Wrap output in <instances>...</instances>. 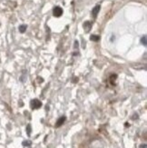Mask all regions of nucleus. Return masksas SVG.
Segmentation results:
<instances>
[{
    "label": "nucleus",
    "instance_id": "1a4fd4ad",
    "mask_svg": "<svg viewBox=\"0 0 147 148\" xmlns=\"http://www.w3.org/2000/svg\"><path fill=\"white\" fill-rule=\"evenodd\" d=\"M116 78H117V75H112L110 76V80H111V83H112V84H114L113 82L116 80Z\"/></svg>",
    "mask_w": 147,
    "mask_h": 148
},
{
    "label": "nucleus",
    "instance_id": "6e6552de",
    "mask_svg": "<svg viewBox=\"0 0 147 148\" xmlns=\"http://www.w3.org/2000/svg\"><path fill=\"white\" fill-rule=\"evenodd\" d=\"M22 145L24 146H30V145H32V142L29 140H27V141H24V142L22 143Z\"/></svg>",
    "mask_w": 147,
    "mask_h": 148
},
{
    "label": "nucleus",
    "instance_id": "ddd939ff",
    "mask_svg": "<svg viewBox=\"0 0 147 148\" xmlns=\"http://www.w3.org/2000/svg\"><path fill=\"white\" fill-rule=\"evenodd\" d=\"M140 148H146V145H145V144L141 145H140Z\"/></svg>",
    "mask_w": 147,
    "mask_h": 148
},
{
    "label": "nucleus",
    "instance_id": "7ed1b4c3",
    "mask_svg": "<svg viewBox=\"0 0 147 148\" xmlns=\"http://www.w3.org/2000/svg\"><path fill=\"white\" fill-rule=\"evenodd\" d=\"M66 120V116H61L60 118H58L56 121V123H55V127H60L61 125H63L64 124H65Z\"/></svg>",
    "mask_w": 147,
    "mask_h": 148
},
{
    "label": "nucleus",
    "instance_id": "9d476101",
    "mask_svg": "<svg viewBox=\"0 0 147 148\" xmlns=\"http://www.w3.org/2000/svg\"><path fill=\"white\" fill-rule=\"evenodd\" d=\"M27 136H30L31 134V131H32V128H31V125H27Z\"/></svg>",
    "mask_w": 147,
    "mask_h": 148
},
{
    "label": "nucleus",
    "instance_id": "20e7f679",
    "mask_svg": "<svg viewBox=\"0 0 147 148\" xmlns=\"http://www.w3.org/2000/svg\"><path fill=\"white\" fill-rule=\"evenodd\" d=\"M100 5H96V6H94V9L92 10V16H94V17H96V16H97V14L99 13V11H100Z\"/></svg>",
    "mask_w": 147,
    "mask_h": 148
},
{
    "label": "nucleus",
    "instance_id": "423d86ee",
    "mask_svg": "<svg viewBox=\"0 0 147 148\" xmlns=\"http://www.w3.org/2000/svg\"><path fill=\"white\" fill-rule=\"evenodd\" d=\"M90 39H91L92 41L97 42V41L100 40V36H96V35H92V36H90Z\"/></svg>",
    "mask_w": 147,
    "mask_h": 148
},
{
    "label": "nucleus",
    "instance_id": "f03ea898",
    "mask_svg": "<svg viewBox=\"0 0 147 148\" xmlns=\"http://www.w3.org/2000/svg\"><path fill=\"white\" fill-rule=\"evenodd\" d=\"M53 14L55 17H60L63 15V9L60 6H55L53 10Z\"/></svg>",
    "mask_w": 147,
    "mask_h": 148
},
{
    "label": "nucleus",
    "instance_id": "4468645a",
    "mask_svg": "<svg viewBox=\"0 0 147 148\" xmlns=\"http://www.w3.org/2000/svg\"><path fill=\"white\" fill-rule=\"evenodd\" d=\"M77 81H78V78H77V77H75V78L73 79V82H75H75H77Z\"/></svg>",
    "mask_w": 147,
    "mask_h": 148
},
{
    "label": "nucleus",
    "instance_id": "f8f14e48",
    "mask_svg": "<svg viewBox=\"0 0 147 148\" xmlns=\"http://www.w3.org/2000/svg\"><path fill=\"white\" fill-rule=\"evenodd\" d=\"M138 118V114H133V119H137Z\"/></svg>",
    "mask_w": 147,
    "mask_h": 148
},
{
    "label": "nucleus",
    "instance_id": "f257e3e1",
    "mask_svg": "<svg viewBox=\"0 0 147 148\" xmlns=\"http://www.w3.org/2000/svg\"><path fill=\"white\" fill-rule=\"evenodd\" d=\"M30 106L32 109H38L42 106V103L40 100H38V99H33L30 102Z\"/></svg>",
    "mask_w": 147,
    "mask_h": 148
},
{
    "label": "nucleus",
    "instance_id": "0eeeda50",
    "mask_svg": "<svg viewBox=\"0 0 147 148\" xmlns=\"http://www.w3.org/2000/svg\"><path fill=\"white\" fill-rule=\"evenodd\" d=\"M27 25H21L20 27H19V32H20V33H25V30H27Z\"/></svg>",
    "mask_w": 147,
    "mask_h": 148
},
{
    "label": "nucleus",
    "instance_id": "39448f33",
    "mask_svg": "<svg viewBox=\"0 0 147 148\" xmlns=\"http://www.w3.org/2000/svg\"><path fill=\"white\" fill-rule=\"evenodd\" d=\"M91 27H92V25H91L90 22H85V23L84 24V28H85V30L86 32H88L89 30H90Z\"/></svg>",
    "mask_w": 147,
    "mask_h": 148
},
{
    "label": "nucleus",
    "instance_id": "2eb2a0df",
    "mask_svg": "<svg viewBox=\"0 0 147 148\" xmlns=\"http://www.w3.org/2000/svg\"><path fill=\"white\" fill-rule=\"evenodd\" d=\"M125 126H130V125L128 123H125Z\"/></svg>",
    "mask_w": 147,
    "mask_h": 148
},
{
    "label": "nucleus",
    "instance_id": "9b49d317",
    "mask_svg": "<svg viewBox=\"0 0 147 148\" xmlns=\"http://www.w3.org/2000/svg\"><path fill=\"white\" fill-rule=\"evenodd\" d=\"M141 43L144 45V47L146 46V44H147V43H146V36H144L142 37V39H141Z\"/></svg>",
    "mask_w": 147,
    "mask_h": 148
}]
</instances>
